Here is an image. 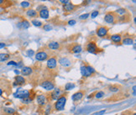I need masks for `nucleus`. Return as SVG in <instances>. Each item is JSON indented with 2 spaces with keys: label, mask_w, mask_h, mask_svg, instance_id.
Returning <instances> with one entry per match:
<instances>
[{
  "label": "nucleus",
  "mask_w": 136,
  "mask_h": 115,
  "mask_svg": "<svg viewBox=\"0 0 136 115\" xmlns=\"http://www.w3.org/2000/svg\"><path fill=\"white\" fill-rule=\"evenodd\" d=\"M66 98L65 96H62L60 97L59 98H57V101L55 104V108L56 109L58 110V111H62V110L64 109L66 105Z\"/></svg>",
  "instance_id": "f257e3e1"
},
{
  "label": "nucleus",
  "mask_w": 136,
  "mask_h": 115,
  "mask_svg": "<svg viewBox=\"0 0 136 115\" xmlns=\"http://www.w3.org/2000/svg\"><path fill=\"white\" fill-rule=\"evenodd\" d=\"M14 98H20V99H25V98H29V92L25 89H19L17 92L13 94Z\"/></svg>",
  "instance_id": "f03ea898"
},
{
  "label": "nucleus",
  "mask_w": 136,
  "mask_h": 115,
  "mask_svg": "<svg viewBox=\"0 0 136 115\" xmlns=\"http://www.w3.org/2000/svg\"><path fill=\"white\" fill-rule=\"evenodd\" d=\"M41 86H42V88H44L45 89H46V90L48 91L54 89V83L51 81H49V80L43 81V82L41 83Z\"/></svg>",
  "instance_id": "7ed1b4c3"
},
{
  "label": "nucleus",
  "mask_w": 136,
  "mask_h": 115,
  "mask_svg": "<svg viewBox=\"0 0 136 115\" xmlns=\"http://www.w3.org/2000/svg\"><path fill=\"white\" fill-rule=\"evenodd\" d=\"M87 49L88 52L91 53V54H96V52L98 51V47H97V45L95 44V43L91 42L87 44Z\"/></svg>",
  "instance_id": "20e7f679"
},
{
  "label": "nucleus",
  "mask_w": 136,
  "mask_h": 115,
  "mask_svg": "<svg viewBox=\"0 0 136 115\" xmlns=\"http://www.w3.org/2000/svg\"><path fill=\"white\" fill-rule=\"evenodd\" d=\"M107 29L105 27H100L97 30V34H98V37H101V38L105 37L107 35Z\"/></svg>",
  "instance_id": "39448f33"
},
{
  "label": "nucleus",
  "mask_w": 136,
  "mask_h": 115,
  "mask_svg": "<svg viewBox=\"0 0 136 115\" xmlns=\"http://www.w3.org/2000/svg\"><path fill=\"white\" fill-rule=\"evenodd\" d=\"M47 57H48L47 54L45 52H43V51L42 52L37 53L36 55H35V58L38 61H44V60H45L47 58Z\"/></svg>",
  "instance_id": "423d86ee"
},
{
  "label": "nucleus",
  "mask_w": 136,
  "mask_h": 115,
  "mask_svg": "<svg viewBox=\"0 0 136 115\" xmlns=\"http://www.w3.org/2000/svg\"><path fill=\"white\" fill-rule=\"evenodd\" d=\"M56 67V58H50L47 61V68L50 69H53Z\"/></svg>",
  "instance_id": "0eeeda50"
},
{
  "label": "nucleus",
  "mask_w": 136,
  "mask_h": 115,
  "mask_svg": "<svg viewBox=\"0 0 136 115\" xmlns=\"http://www.w3.org/2000/svg\"><path fill=\"white\" fill-rule=\"evenodd\" d=\"M46 102H47V99H46L45 96H44V95L37 96V103H38L39 105L45 106L46 104Z\"/></svg>",
  "instance_id": "6e6552de"
},
{
  "label": "nucleus",
  "mask_w": 136,
  "mask_h": 115,
  "mask_svg": "<svg viewBox=\"0 0 136 115\" xmlns=\"http://www.w3.org/2000/svg\"><path fill=\"white\" fill-rule=\"evenodd\" d=\"M104 20H105L106 23H114V16H113V14H112V13H108V14H107L105 15V17H104Z\"/></svg>",
  "instance_id": "1a4fd4ad"
},
{
  "label": "nucleus",
  "mask_w": 136,
  "mask_h": 115,
  "mask_svg": "<svg viewBox=\"0 0 136 115\" xmlns=\"http://www.w3.org/2000/svg\"><path fill=\"white\" fill-rule=\"evenodd\" d=\"M17 26H18V28H19V29H29V28L30 27V23L27 21V20H24V21H22L21 23H19Z\"/></svg>",
  "instance_id": "9d476101"
},
{
  "label": "nucleus",
  "mask_w": 136,
  "mask_h": 115,
  "mask_svg": "<svg viewBox=\"0 0 136 115\" xmlns=\"http://www.w3.org/2000/svg\"><path fill=\"white\" fill-rule=\"evenodd\" d=\"M81 73H82V75L83 77H89L92 75V73L89 72V70H88L86 66H82L81 67Z\"/></svg>",
  "instance_id": "9b49d317"
},
{
  "label": "nucleus",
  "mask_w": 136,
  "mask_h": 115,
  "mask_svg": "<svg viewBox=\"0 0 136 115\" xmlns=\"http://www.w3.org/2000/svg\"><path fill=\"white\" fill-rule=\"evenodd\" d=\"M59 63H61L62 66H64V67H68V66L71 65V61H70L68 58H61V59L59 60Z\"/></svg>",
  "instance_id": "f8f14e48"
},
{
  "label": "nucleus",
  "mask_w": 136,
  "mask_h": 115,
  "mask_svg": "<svg viewBox=\"0 0 136 115\" xmlns=\"http://www.w3.org/2000/svg\"><path fill=\"white\" fill-rule=\"evenodd\" d=\"M25 83V79L24 77L19 76V75H17V76L15 77V83H14V85H16V84L22 85V84H24Z\"/></svg>",
  "instance_id": "ddd939ff"
},
{
  "label": "nucleus",
  "mask_w": 136,
  "mask_h": 115,
  "mask_svg": "<svg viewBox=\"0 0 136 115\" xmlns=\"http://www.w3.org/2000/svg\"><path fill=\"white\" fill-rule=\"evenodd\" d=\"M32 73V68L29 67H23L21 70V73L25 76H28V75L31 74Z\"/></svg>",
  "instance_id": "4468645a"
},
{
  "label": "nucleus",
  "mask_w": 136,
  "mask_h": 115,
  "mask_svg": "<svg viewBox=\"0 0 136 115\" xmlns=\"http://www.w3.org/2000/svg\"><path fill=\"white\" fill-rule=\"evenodd\" d=\"M83 97V93L82 92H77L72 95V100L73 101H79Z\"/></svg>",
  "instance_id": "2eb2a0df"
},
{
  "label": "nucleus",
  "mask_w": 136,
  "mask_h": 115,
  "mask_svg": "<svg viewBox=\"0 0 136 115\" xmlns=\"http://www.w3.org/2000/svg\"><path fill=\"white\" fill-rule=\"evenodd\" d=\"M48 48L52 50H57L60 48V44L57 42H50L48 44Z\"/></svg>",
  "instance_id": "dca6fc26"
},
{
  "label": "nucleus",
  "mask_w": 136,
  "mask_h": 115,
  "mask_svg": "<svg viewBox=\"0 0 136 115\" xmlns=\"http://www.w3.org/2000/svg\"><path fill=\"white\" fill-rule=\"evenodd\" d=\"M40 18H45V19H46V18H49V11L47 9H41L40 11Z\"/></svg>",
  "instance_id": "f3484780"
},
{
  "label": "nucleus",
  "mask_w": 136,
  "mask_h": 115,
  "mask_svg": "<svg viewBox=\"0 0 136 115\" xmlns=\"http://www.w3.org/2000/svg\"><path fill=\"white\" fill-rule=\"evenodd\" d=\"M111 40L113 41V43H120L121 42V35L120 34H114V35H112L111 36Z\"/></svg>",
  "instance_id": "a211bd4d"
},
{
  "label": "nucleus",
  "mask_w": 136,
  "mask_h": 115,
  "mask_svg": "<svg viewBox=\"0 0 136 115\" xmlns=\"http://www.w3.org/2000/svg\"><path fill=\"white\" fill-rule=\"evenodd\" d=\"M60 93H61V91H60L59 88H56V89H54V91L52 92L51 95V98L52 99H57L58 98V96L60 95Z\"/></svg>",
  "instance_id": "6ab92c4d"
},
{
  "label": "nucleus",
  "mask_w": 136,
  "mask_h": 115,
  "mask_svg": "<svg viewBox=\"0 0 136 115\" xmlns=\"http://www.w3.org/2000/svg\"><path fill=\"white\" fill-rule=\"evenodd\" d=\"M81 51H82V47H81V45H78V44L73 46L72 48H71V52L74 53V54H78Z\"/></svg>",
  "instance_id": "aec40b11"
},
{
  "label": "nucleus",
  "mask_w": 136,
  "mask_h": 115,
  "mask_svg": "<svg viewBox=\"0 0 136 115\" xmlns=\"http://www.w3.org/2000/svg\"><path fill=\"white\" fill-rule=\"evenodd\" d=\"M37 12L35 11V10L34 9H29L27 11V15L29 16V17L30 18H34V17H36L37 16Z\"/></svg>",
  "instance_id": "412c9836"
},
{
  "label": "nucleus",
  "mask_w": 136,
  "mask_h": 115,
  "mask_svg": "<svg viewBox=\"0 0 136 115\" xmlns=\"http://www.w3.org/2000/svg\"><path fill=\"white\" fill-rule=\"evenodd\" d=\"M73 8H74V5H73L72 4H70V3L66 4V5H64V10L66 12L71 11V10H73Z\"/></svg>",
  "instance_id": "4be33fe9"
},
{
  "label": "nucleus",
  "mask_w": 136,
  "mask_h": 115,
  "mask_svg": "<svg viewBox=\"0 0 136 115\" xmlns=\"http://www.w3.org/2000/svg\"><path fill=\"white\" fill-rule=\"evenodd\" d=\"M9 58V55L7 54H0V62H4Z\"/></svg>",
  "instance_id": "5701e85b"
},
{
  "label": "nucleus",
  "mask_w": 136,
  "mask_h": 115,
  "mask_svg": "<svg viewBox=\"0 0 136 115\" xmlns=\"http://www.w3.org/2000/svg\"><path fill=\"white\" fill-rule=\"evenodd\" d=\"M134 43V40L130 38H126L123 40V43L125 44V45H131Z\"/></svg>",
  "instance_id": "b1692460"
},
{
  "label": "nucleus",
  "mask_w": 136,
  "mask_h": 115,
  "mask_svg": "<svg viewBox=\"0 0 136 115\" xmlns=\"http://www.w3.org/2000/svg\"><path fill=\"white\" fill-rule=\"evenodd\" d=\"M4 111L6 113H8V114H13V113H14L15 110L13 109V108H5L4 109Z\"/></svg>",
  "instance_id": "393cba45"
},
{
  "label": "nucleus",
  "mask_w": 136,
  "mask_h": 115,
  "mask_svg": "<svg viewBox=\"0 0 136 115\" xmlns=\"http://www.w3.org/2000/svg\"><path fill=\"white\" fill-rule=\"evenodd\" d=\"M66 89V90H71V88H75V84H73V83H66L65 86Z\"/></svg>",
  "instance_id": "a878e982"
},
{
  "label": "nucleus",
  "mask_w": 136,
  "mask_h": 115,
  "mask_svg": "<svg viewBox=\"0 0 136 115\" xmlns=\"http://www.w3.org/2000/svg\"><path fill=\"white\" fill-rule=\"evenodd\" d=\"M31 23H32L33 25H35V27H40L42 25V23L40 21H39V20H33Z\"/></svg>",
  "instance_id": "bb28decb"
},
{
  "label": "nucleus",
  "mask_w": 136,
  "mask_h": 115,
  "mask_svg": "<svg viewBox=\"0 0 136 115\" xmlns=\"http://www.w3.org/2000/svg\"><path fill=\"white\" fill-rule=\"evenodd\" d=\"M104 96V93L103 92H102V91H100V92H98L96 93V96H95V97H96L97 98H101L102 97H103Z\"/></svg>",
  "instance_id": "cd10ccee"
},
{
  "label": "nucleus",
  "mask_w": 136,
  "mask_h": 115,
  "mask_svg": "<svg viewBox=\"0 0 136 115\" xmlns=\"http://www.w3.org/2000/svg\"><path fill=\"white\" fill-rule=\"evenodd\" d=\"M21 6L23 8H28L29 6V3L27 2V1H24V2L21 3Z\"/></svg>",
  "instance_id": "c85d7f7f"
},
{
  "label": "nucleus",
  "mask_w": 136,
  "mask_h": 115,
  "mask_svg": "<svg viewBox=\"0 0 136 115\" xmlns=\"http://www.w3.org/2000/svg\"><path fill=\"white\" fill-rule=\"evenodd\" d=\"M98 14H99L98 11H93L92 14H91V17H92V18H95L97 16H98Z\"/></svg>",
  "instance_id": "c756f323"
},
{
  "label": "nucleus",
  "mask_w": 136,
  "mask_h": 115,
  "mask_svg": "<svg viewBox=\"0 0 136 115\" xmlns=\"http://www.w3.org/2000/svg\"><path fill=\"white\" fill-rule=\"evenodd\" d=\"M105 113H106V110L103 109V110H101V111H99V112H97V113H94L93 114H92V115H103Z\"/></svg>",
  "instance_id": "7c9ffc66"
},
{
  "label": "nucleus",
  "mask_w": 136,
  "mask_h": 115,
  "mask_svg": "<svg viewBox=\"0 0 136 115\" xmlns=\"http://www.w3.org/2000/svg\"><path fill=\"white\" fill-rule=\"evenodd\" d=\"M44 29L45 31H50V30H51V29H52V27L49 24H45L44 26Z\"/></svg>",
  "instance_id": "2f4dec72"
},
{
  "label": "nucleus",
  "mask_w": 136,
  "mask_h": 115,
  "mask_svg": "<svg viewBox=\"0 0 136 115\" xmlns=\"http://www.w3.org/2000/svg\"><path fill=\"white\" fill-rule=\"evenodd\" d=\"M116 13H117V14H125V13H126V10L124 9V8H120V9L117 10Z\"/></svg>",
  "instance_id": "473e14b6"
},
{
  "label": "nucleus",
  "mask_w": 136,
  "mask_h": 115,
  "mask_svg": "<svg viewBox=\"0 0 136 115\" xmlns=\"http://www.w3.org/2000/svg\"><path fill=\"white\" fill-rule=\"evenodd\" d=\"M109 90L112 91V92H116V91L119 90V88H118V87L112 86V87H109Z\"/></svg>",
  "instance_id": "72a5a7b5"
},
{
  "label": "nucleus",
  "mask_w": 136,
  "mask_h": 115,
  "mask_svg": "<svg viewBox=\"0 0 136 115\" xmlns=\"http://www.w3.org/2000/svg\"><path fill=\"white\" fill-rule=\"evenodd\" d=\"M89 15H90V14H82V15H81V16H80V18H80V19H86V18H87L89 17Z\"/></svg>",
  "instance_id": "f704fd0d"
},
{
  "label": "nucleus",
  "mask_w": 136,
  "mask_h": 115,
  "mask_svg": "<svg viewBox=\"0 0 136 115\" xmlns=\"http://www.w3.org/2000/svg\"><path fill=\"white\" fill-rule=\"evenodd\" d=\"M34 54H35V52H34V50L29 49V50H28V51H27V55L29 56V57H31V56L34 55Z\"/></svg>",
  "instance_id": "c9c22d12"
},
{
  "label": "nucleus",
  "mask_w": 136,
  "mask_h": 115,
  "mask_svg": "<svg viewBox=\"0 0 136 115\" xmlns=\"http://www.w3.org/2000/svg\"><path fill=\"white\" fill-rule=\"evenodd\" d=\"M31 101H32V99H30V98H25V99H22V102L25 103V104H29V103H31Z\"/></svg>",
  "instance_id": "e433bc0d"
},
{
  "label": "nucleus",
  "mask_w": 136,
  "mask_h": 115,
  "mask_svg": "<svg viewBox=\"0 0 136 115\" xmlns=\"http://www.w3.org/2000/svg\"><path fill=\"white\" fill-rule=\"evenodd\" d=\"M60 3H62V4H64V5H66V4H69V3H70V1H68V0H65V1H64V0H61V1H60Z\"/></svg>",
  "instance_id": "4c0bfd02"
},
{
  "label": "nucleus",
  "mask_w": 136,
  "mask_h": 115,
  "mask_svg": "<svg viewBox=\"0 0 136 115\" xmlns=\"http://www.w3.org/2000/svg\"><path fill=\"white\" fill-rule=\"evenodd\" d=\"M8 65H14V66H17V63H15L14 61H10L8 63Z\"/></svg>",
  "instance_id": "58836bf2"
},
{
  "label": "nucleus",
  "mask_w": 136,
  "mask_h": 115,
  "mask_svg": "<svg viewBox=\"0 0 136 115\" xmlns=\"http://www.w3.org/2000/svg\"><path fill=\"white\" fill-rule=\"evenodd\" d=\"M50 105H48L47 106V108H46V111H45V114L47 115V114H49V113H50Z\"/></svg>",
  "instance_id": "ea45409f"
},
{
  "label": "nucleus",
  "mask_w": 136,
  "mask_h": 115,
  "mask_svg": "<svg viewBox=\"0 0 136 115\" xmlns=\"http://www.w3.org/2000/svg\"><path fill=\"white\" fill-rule=\"evenodd\" d=\"M76 23H77V22L75 21V20H70V21L68 22V24H69V25H74V24H76Z\"/></svg>",
  "instance_id": "a19ab883"
},
{
  "label": "nucleus",
  "mask_w": 136,
  "mask_h": 115,
  "mask_svg": "<svg viewBox=\"0 0 136 115\" xmlns=\"http://www.w3.org/2000/svg\"><path fill=\"white\" fill-rule=\"evenodd\" d=\"M4 47H5V43H0V48H4Z\"/></svg>",
  "instance_id": "79ce46f5"
},
{
  "label": "nucleus",
  "mask_w": 136,
  "mask_h": 115,
  "mask_svg": "<svg viewBox=\"0 0 136 115\" xmlns=\"http://www.w3.org/2000/svg\"><path fill=\"white\" fill-rule=\"evenodd\" d=\"M133 91H134V95H135V86L133 87Z\"/></svg>",
  "instance_id": "37998d69"
},
{
  "label": "nucleus",
  "mask_w": 136,
  "mask_h": 115,
  "mask_svg": "<svg viewBox=\"0 0 136 115\" xmlns=\"http://www.w3.org/2000/svg\"><path fill=\"white\" fill-rule=\"evenodd\" d=\"M2 94H3V90L1 89V88H0V96L2 95Z\"/></svg>",
  "instance_id": "c03bdc74"
},
{
  "label": "nucleus",
  "mask_w": 136,
  "mask_h": 115,
  "mask_svg": "<svg viewBox=\"0 0 136 115\" xmlns=\"http://www.w3.org/2000/svg\"><path fill=\"white\" fill-rule=\"evenodd\" d=\"M14 73H15L16 74H19V72L18 71V70H14Z\"/></svg>",
  "instance_id": "a18cd8bd"
},
{
  "label": "nucleus",
  "mask_w": 136,
  "mask_h": 115,
  "mask_svg": "<svg viewBox=\"0 0 136 115\" xmlns=\"http://www.w3.org/2000/svg\"><path fill=\"white\" fill-rule=\"evenodd\" d=\"M3 3H4V1H3V0H0V4H2Z\"/></svg>",
  "instance_id": "49530a36"
},
{
  "label": "nucleus",
  "mask_w": 136,
  "mask_h": 115,
  "mask_svg": "<svg viewBox=\"0 0 136 115\" xmlns=\"http://www.w3.org/2000/svg\"><path fill=\"white\" fill-rule=\"evenodd\" d=\"M121 115H127V114H124V113H123V114H121Z\"/></svg>",
  "instance_id": "de8ad7c7"
},
{
  "label": "nucleus",
  "mask_w": 136,
  "mask_h": 115,
  "mask_svg": "<svg viewBox=\"0 0 136 115\" xmlns=\"http://www.w3.org/2000/svg\"><path fill=\"white\" fill-rule=\"evenodd\" d=\"M133 115H136V114H135V113H134V114H133Z\"/></svg>",
  "instance_id": "09e8293b"
}]
</instances>
